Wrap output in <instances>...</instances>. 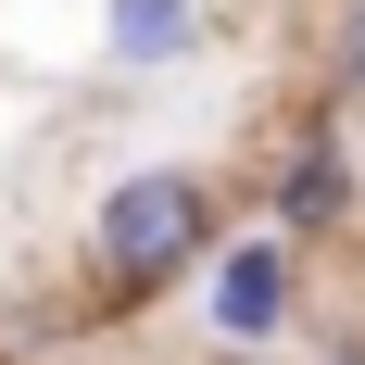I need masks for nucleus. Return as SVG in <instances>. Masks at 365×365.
<instances>
[{
    "label": "nucleus",
    "instance_id": "1",
    "mask_svg": "<svg viewBox=\"0 0 365 365\" xmlns=\"http://www.w3.org/2000/svg\"><path fill=\"white\" fill-rule=\"evenodd\" d=\"M215 252H227V177L215 164H113V177L88 189V227H76L88 328L164 315L177 290H202Z\"/></svg>",
    "mask_w": 365,
    "mask_h": 365
},
{
    "label": "nucleus",
    "instance_id": "2",
    "mask_svg": "<svg viewBox=\"0 0 365 365\" xmlns=\"http://www.w3.org/2000/svg\"><path fill=\"white\" fill-rule=\"evenodd\" d=\"M252 227H277L290 252H340V240H365V151H353V101L302 88V101L264 126Z\"/></svg>",
    "mask_w": 365,
    "mask_h": 365
},
{
    "label": "nucleus",
    "instance_id": "3",
    "mask_svg": "<svg viewBox=\"0 0 365 365\" xmlns=\"http://www.w3.org/2000/svg\"><path fill=\"white\" fill-rule=\"evenodd\" d=\"M315 302V252H290L277 227H227V252L202 264V340L215 353H277Z\"/></svg>",
    "mask_w": 365,
    "mask_h": 365
},
{
    "label": "nucleus",
    "instance_id": "4",
    "mask_svg": "<svg viewBox=\"0 0 365 365\" xmlns=\"http://www.w3.org/2000/svg\"><path fill=\"white\" fill-rule=\"evenodd\" d=\"M88 51L101 76H177L215 51V0H88Z\"/></svg>",
    "mask_w": 365,
    "mask_h": 365
},
{
    "label": "nucleus",
    "instance_id": "5",
    "mask_svg": "<svg viewBox=\"0 0 365 365\" xmlns=\"http://www.w3.org/2000/svg\"><path fill=\"white\" fill-rule=\"evenodd\" d=\"M315 88H328V101H365V0H328V26H315Z\"/></svg>",
    "mask_w": 365,
    "mask_h": 365
},
{
    "label": "nucleus",
    "instance_id": "6",
    "mask_svg": "<svg viewBox=\"0 0 365 365\" xmlns=\"http://www.w3.org/2000/svg\"><path fill=\"white\" fill-rule=\"evenodd\" d=\"M328 365H365V328H328Z\"/></svg>",
    "mask_w": 365,
    "mask_h": 365
},
{
    "label": "nucleus",
    "instance_id": "7",
    "mask_svg": "<svg viewBox=\"0 0 365 365\" xmlns=\"http://www.w3.org/2000/svg\"><path fill=\"white\" fill-rule=\"evenodd\" d=\"M202 365H277V353H202Z\"/></svg>",
    "mask_w": 365,
    "mask_h": 365
},
{
    "label": "nucleus",
    "instance_id": "8",
    "mask_svg": "<svg viewBox=\"0 0 365 365\" xmlns=\"http://www.w3.org/2000/svg\"><path fill=\"white\" fill-rule=\"evenodd\" d=\"M38 365H63V353H38Z\"/></svg>",
    "mask_w": 365,
    "mask_h": 365
}]
</instances>
